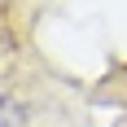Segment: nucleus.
Returning a JSON list of instances; mask_svg holds the SVG:
<instances>
[{
    "instance_id": "nucleus-1",
    "label": "nucleus",
    "mask_w": 127,
    "mask_h": 127,
    "mask_svg": "<svg viewBox=\"0 0 127 127\" xmlns=\"http://www.w3.org/2000/svg\"><path fill=\"white\" fill-rule=\"evenodd\" d=\"M0 127H26L22 110H18V101H9V96H0Z\"/></svg>"
}]
</instances>
